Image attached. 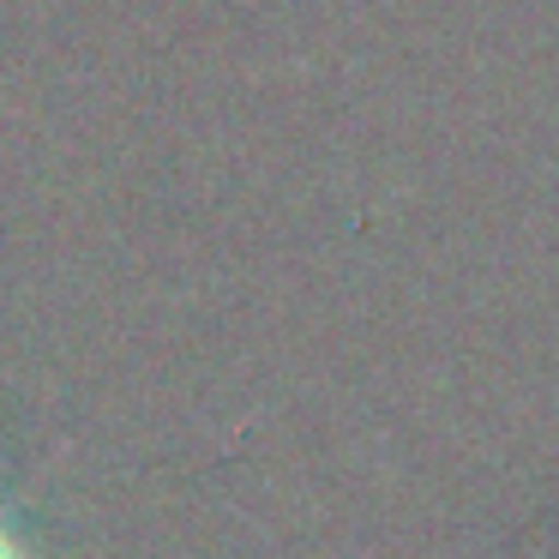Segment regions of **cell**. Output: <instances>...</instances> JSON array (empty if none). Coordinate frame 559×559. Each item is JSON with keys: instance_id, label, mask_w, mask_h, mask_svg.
<instances>
[{"instance_id": "1", "label": "cell", "mask_w": 559, "mask_h": 559, "mask_svg": "<svg viewBox=\"0 0 559 559\" xmlns=\"http://www.w3.org/2000/svg\"><path fill=\"white\" fill-rule=\"evenodd\" d=\"M0 559H25V542H19V530H13L7 511H0Z\"/></svg>"}]
</instances>
